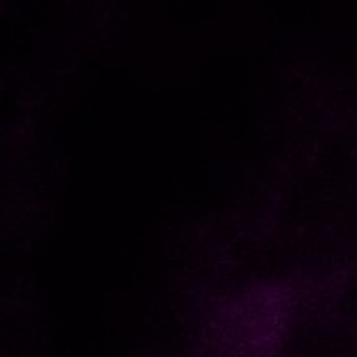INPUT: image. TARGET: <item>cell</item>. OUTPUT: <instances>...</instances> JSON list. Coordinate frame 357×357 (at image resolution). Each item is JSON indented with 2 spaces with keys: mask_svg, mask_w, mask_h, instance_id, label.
Returning <instances> with one entry per match:
<instances>
[{
  "mask_svg": "<svg viewBox=\"0 0 357 357\" xmlns=\"http://www.w3.org/2000/svg\"><path fill=\"white\" fill-rule=\"evenodd\" d=\"M318 303L357 331V264L320 284Z\"/></svg>",
  "mask_w": 357,
  "mask_h": 357,
  "instance_id": "cell-2",
  "label": "cell"
},
{
  "mask_svg": "<svg viewBox=\"0 0 357 357\" xmlns=\"http://www.w3.org/2000/svg\"><path fill=\"white\" fill-rule=\"evenodd\" d=\"M266 357H357V331L320 303L295 305Z\"/></svg>",
  "mask_w": 357,
  "mask_h": 357,
  "instance_id": "cell-1",
  "label": "cell"
}]
</instances>
